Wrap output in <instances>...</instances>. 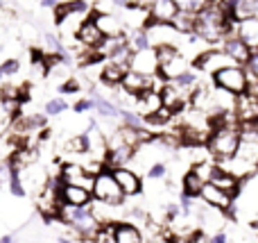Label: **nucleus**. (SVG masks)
<instances>
[{"instance_id": "1", "label": "nucleus", "mask_w": 258, "mask_h": 243, "mask_svg": "<svg viewBox=\"0 0 258 243\" xmlns=\"http://www.w3.org/2000/svg\"><path fill=\"white\" fill-rule=\"evenodd\" d=\"M238 143H240V125L238 121H229L211 130L209 139H206V150L218 162H227L236 155Z\"/></svg>"}, {"instance_id": "2", "label": "nucleus", "mask_w": 258, "mask_h": 243, "mask_svg": "<svg viewBox=\"0 0 258 243\" xmlns=\"http://www.w3.org/2000/svg\"><path fill=\"white\" fill-rule=\"evenodd\" d=\"M91 193H93V198L98 200V203L111 205V207H120L127 198V196L122 193V189L118 186V182H116V177H113L111 171H102L95 175Z\"/></svg>"}, {"instance_id": "3", "label": "nucleus", "mask_w": 258, "mask_h": 243, "mask_svg": "<svg viewBox=\"0 0 258 243\" xmlns=\"http://www.w3.org/2000/svg\"><path fill=\"white\" fill-rule=\"evenodd\" d=\"M213 82L215 86L229 91V93L238 95L245 93L249 89V75H247V68L240 64H229V66L220 68L218 73H213Z\"/></svg>"}, {"instance_id": "4", "label": "nucleus", "mask_w": 258, "mask_h": 243, "mask_svg": "<svg viewBox=\"0 0 258 243\" xmlns=\"http://www.w3.org/2000/svg\"><path fill=\"white\" fill-rule=\"evenodd\" d=\"M233 116H236L238 125L258 123V95H254L249 89L245 93H238L236 103H233Z\"/></svg>"}, {"instance_id": "5", "label": "nucleus", "mask_w": 258, "mask_h": 243, "mask_svg": "<svg viewBox=\"0 0 258 243\" xmlns=\"http://www.w3.org/2000/svg\"><path fill=\"white\" fill-rule=\"evenodd\" d=\"M129 71L143 73V75H159V57H156L154 45H147L129 55Z\"/></svg>"}, {"instance_id": "6", "label": "nucleus", "mask_w": 258, "mask_h": 243, "mask_svg": "<svg viewBox=\"0 0 258 243\" xmlns=\"http://www.w3.org/2000/svg\"><path fill=\"white\" fill-rule=\"evenodd\" d=\"M159 95H161L163 107H168L172 114L183 112V109H186V105H188V100H190V93H188V91H183V89H179L172 80L163 82V86L159 89Z\"/></svg>"}, {"instance_id": "7", "label": "nucleus", "mask_w": 258, "mask_h": 243, "mask_svg": "<svg viewBox=\"0 0 258 243\" xmlns=\"http://www.w3.org/2000/svg\"><path fill=\"white\" fill-rule=\"evenodd\" d=\"M229 64H233V62L222 48H209L197 55V59H195V68H200V71H204V73H211V75L218 73L220 68L229 66Z\"/></svg>"}, {"instance_id": "8", "label": "nucleus", "mask_w": 258, "mask_h": 243, "mask_svg": "<svg viewBox=\"0 0 258 243\" xmlns=\"http://www.w3.org/2000/svg\"><path fill=\"white\" fill-rule=\"evenodd\" d=\"M156 80H159V75H143V73H136V71H127L120 86L125 89L127 95L136 98V95L145 93V91L156 89Z\"/></svg>"}, {"instance_id": "9", "label": "nucleus", "mask_w": 258, "mask_h": 243, "mask_svg": "<svg viewBox=\"0 0 258 243\" xmlns=\"http://www.w3.org/2000/svg\"><path fill=\"white\" fill-rule=\"evenodd\" d=\"M200 198L204 200V205L220 209V212H229V209L233 207V196H229L227 191L215 186L213 182H204V186H202V191H200Z\"/></svg>"}, {"instance_id": "10", "label": "nucleus", "mask_w": 258, "mask_h": 243, "mask_svg": "<svg viewBox=\"0 0 258 243\" xmlns=\"http://www.w3.org/2000/svg\"><path fill=\"white\" fill-rule=\"evenodd\" d=\"M91 198H93V193L84 186L66 184V182H61V186H59V200L66 207H89Z\"/></svg>"}, {"instance_id": "11", "label": "nucleus", "mask_w": 258, "mask_h": 243, "mask_svg": "<svg viewBox=\"0 0 258 243\" xmlns=\"http://www.w3.org/2000/svg\"><path fill=\"white\" fill-rule=\"evenodd\" d=\"M220 45H222V50L229 55V57H231V62H233V64H240V66H245V64L249 62L251 53H254L249 45L242 43V41L238 39L236 32H231V34L224 36V39L220 41Z\"/></svg>"}, {"instance_id": "12", "label": "nucleus", "mask_w": 258, "mask_h": 243, "mask_svg": "<svg viewBox=\"0 0 258 243\" xmlns=\"http://www.w3.org/2000/svg\"><path fill=\"white\" fill-rule=\"evenodd\" d=\"M61 177L66 184H77V186H84V189H93V182H95V175L86 173L84 166L80 164H63L61 166Z\"/></svg>"}, {"instance_id": "13", "label": "nucleus", "mask_w": 258, "mask_h": 243, "mask_svg": "<svg viewBox=\"0 0 258 243\" xmlns=\"http://www.w3.org/2000/svg\"><path fill=\"white\" fill-rule=\"evenodd\" d=\"M77 41H80L82 48H100L104 41V34L98 30V25L93 23V18H84V21L80 23V27H77L75 32Z\"/></svg>"}, {"instance_id": "14", "label": "nucleus", "mask_w": 258, "mask_h": 243, "mask_svg": "<svg viewBox=\"0 0 258 243\" xmlns=\"http://www.w3.org/2000/svg\"><path fill=\"white\" fill-rule=\"evenodd\" d=\"M179 7L174 0H154L152 7L147 9V21L145 23H172L177 16Z\"/></svg>"}, {"instance_id": "15", "label": "nucleus", "mask_w": 258, "mask_h": 243, "mask_svg": "<svg viewBox=\"0 0 258 243\" xmlns=\"http://www.w3.org/2000/svg\"><path fill=\"white\" fill-rule=\"evenodd\" d=\"M233 32L242 43H247L251 50H258V16H247L236 21Z\"/></svg>"}, {"instance_id": "16", "label": "nucleus", "mask_w": 258, "mask_h": 243, "mask_svg": "<svg viewBox=\"0 0 258 243\" xmlns=\"http://www.w3.org/2000/svg\"><path fill=\"white\" fill-rule=\"evenodd\" d=\"M111 173H113V177H116V182H118V186L122 189V193L125 196H136V193H141V175L138 173H134L132 168H127V166H118V168H111Z\"/></svg>"}, {"instance_id": "17", "label": "nucleus", "mask_w": 258, "mask_h": 243, "mask_svg": "<svg viewBox=\"0 0 258 243\" xmlns=\"http://www.w3.org/2000/svg\"><path fill=\"white\" fill-rule=\"evenodd\" d=\"M93 23L98 25V30L102 32L104 36H120L125 34V25L122 21L111 12H95L93 14Z\"/></svg>"}, {"instance_id": "18", "label": "nucleus", "mask_w": 258, "mask_h": 243, "mask_svg": "<svg viewBox=\"0 0 258 243\" xmlns=\"http://www.w3.org/2000/svg\"><path fill=\"white\" fill-rule=\"evenodd\" d=\"M206 182H213L215 186H220L222 191H227L229 196H236L240 191V180L236 175H231L229 171H224L222 166H211L209 173V180Z\"/></svg>"}, {"instance_id": "19", "label": "nucleus", "mask_w": 258, "mask_h": 243, "mask_svg": "<svg viewBox=\"0 0 258 243\" xmlns=\"http://www.w3.org/2000/svg\"><path fill=\"white\" fill-rule=\"evenodd\" d=\"M111 236H113V243H145L143 232L136 225H129V223L111 225Z\"/></svg>"}, {"instance_id": "20", "label": "nucleus", "mask_w": 258, "mask_h": 243, "mask_svg": "<svg viewBox=\"0 0 258 243\" xmlns=\"http://www.w3.org/2000/svg\"><path fill=\"white\" fill-rule=\"evenodd\" d=\"M161 107H163V103H161V95L156 89H150V91H145V93L136 95V112L141 114V116L159 112Z\"/></svg>"}, {"instance_id": "21", "label": "nucleus", "mask_w": 258, "mask_h": 243, "mask_svg": "<svg viewBox=\"0 0 258 243\" xmlns=\"http://www.w3.org/2000/svg\"><path fill=\"white\" fill-rule=\"evenodd\" d=\"M127 71H129L127 64H118V62H111V59H109V62L102 66V71H100V80H102L107 86H118Z\"/></svg>"}, {"instance_id": "22", "label": "nucleus", "mask_w": 258, "mask_h": 243, "mask_svg": "<svg viewBox=\"0 0 258 243\" xmlns=\"http://www.w3.org/2000/svg\"><path fill=\"white\" fill-rule=\"evenodd\" d=\"M229 14L233 21L258 16V0H229Z\"/></svg>"}, {"instance_id": "23", "label": "nucleus", "mask_w": 258, "mask_h": 243, "mask_svg": "<svg viewBox=\"0 0 258 243\" xmlns=\"http://www.w3.org/2000/svg\"><path fill=\"white\" fill-rule=\"evenodd\" d=\"M86 12H89V5L84 0H68V3H59L54 7V18H57V23H61L71 14H86Z\"/></svg>"}, {"instance_id": "24", "label": "nucleus", "mask_w": 258, "mask_h": 243, "mask_svg": "<svg viewBox=\"0 0 258 243\" xmlns=\"http://www.w3.org/2000/svg\"><path fill=\"white\" fill-rule=\"evenodd\" d=\"M204 182L206 180L197 171H188L186 175H183V193L190 196V198H200V191H202V186H204Z\"/></svg>"}, {"instance_id": "25", "label": "nucleus", "mask_w": 258, "mask_h": 243, "mask_svg": "<svg viewBox=\"0 0 258 243\" xmlns=\"http://www.w3.org/2000/svg\"><path fill=\"white\" fill-rule=\"evenodd\" d=\"M170 25H172L177 32H181V34H192V27H195V14L177 12V16L172 18Z\"/></svg>"}, {"instance_id": "26", "label": "nucleus", "mask_w": 258, "mask_h": 243, "mask_svg": "<svg viewBox=\"0 0 258 243\" xmlns=\"http://www.w3.org/2000/svg\"><path fill=\"white\" fill-rule=\"evenodd\" d=\"M127 45H129V50H132V53L147 48V45H150V39H147L145 27H134V30L129 32V36H127Z\"/></svg>"}, {"instance_id": "27", "label": "nucleus", "mask_w": 258, "mask_h": 243, "mask_svg": "<svg viewBox=\"0 0 258 243\" xmlns=\"http://www.w3.org/2000/svg\"><path fill=\"white\" fill-rule=\"evenodd\" d=\"M93 109L100 114V116H104V118H118V116H120V109H118L111 100L102 98V95L93 98Z\"/></svg>"}, {"instance_id": "28", "label": "nucleus", "mask_w": 258, "mask_h": 243, "mask_svg": "<svg viewBox=\"0 0 258 243\" xmlns=\"http://www.w3.org/2000/svg\"><path fill=\"white\" fill-rule=\"evenodd\" d=\"M179 7V12H188V14H200L202 9H206L211 5V0H174Z\"/></svg>"}, {"instance_id": "29", "label": "nucleus", "mask_w": 258, "mask_h": 243, "mask_svg": "<svg viewBox=\"0 0 258 243\" xmlns=\"http://www.w3.org/2000/svg\"><path fill=\"white\" fill-rule=\"evenodd\" d=\"M66 153H73V155H84V153H89V141H86V136H84V134L73 136V139L66 143Z\"/></svg>"}, {"instance_id": "30", "label": "nucleus", "mask_w": 258, "mask_h": 243, "mask_svg": "<svg viewBox=\"0 0 258 243\" xmlns=\"http://www.w3.org/2000/svg\"><path fill=\"white\" fill-rule=\"evenodd\" d=\"M120 118L122 123H125L127 127H134V130H141V127H145V123H143V116L138 112H129V109H122L120 112Z\"/></svg>"}, {"instance_id": "31", "label": "nucleus", "mask_w": 258, "mask_h": 243, "mask_svg": "<svg viewBox=\"0 0 258 243\" xmlns=\"http://www.w3.org/2000/svg\"><path fill=\"white\" fill-rule=\"evenodd\" d=\"M66 109H68V105H66V100H61V98H54L45 105V114H48V116H59V114H63Z\"/></svg>"}, {"instance_id": "32", "label": "nucleus", "mask_w": 258, "mask_h": 243, "mask_svg": "<svg viewBox=\"0 0 258 243\" xmlns=\"http://www.w3.org/2000/svg\"><path fill=\"white\" fill-rule=\"evenodd\" d=\"M247 68V75H249V84H254V82H258V50H254L249 57V62L245 64Z\"/></svg>"}, {"instance_id": "33", "label": "nucleus", "mask_w": 258, "mask_h": 243, "mask_svg": "<svg viewBox=\"0 0 258 243\" xmlns=\"http://www.w3.org/2000/svg\"><path fill=\"white\" fill-rule=\"evenodd\" d=\"M165 173H168V166H165L163 162H156L147 168V177H150V180H161Z\"/></svg>"}, {"instance_id": "34", "label": "nucleus", "mask_w": 258, "mask_h": 243, "mask_svg": "<svg viewBox=\"0 0 258 243\" xmlns=\"http://www.w3.org/2000/svg\"><path fill=\"white\" fill-rule=\"evenodd\" d=\"M0 68H3V75L5 77H12L18 73V68H21V64H18V59H5L3 64H0Z\"/></svg>"}, {"instance_id": "35", "label": "nucleus", "mask_w": 258, "mask_h": 243, "mask_svg": "<svg viewBox=\"0 0 258 243\" xmlns=\"http://www.w3.org/2000/svg\"><path fill=\"white\" fill-rule=\"evenodd\" d=\"M77 91H80V82H77L75 77H68L61 84V93H77Z\"/></svg>"}, {"instance_id": "36", "label": "nucleus", "mask_w": 258, "mask_h": 243, "mask_svg": "<svg viewBox=\"0 0 258 243\" xmlns=\"http://www.w3.org/2000/svg\"><path fill=\"white\" fill-rule=\"evenodd\" d=\"M75 109L77 114H84V112H91V109H93V100H89V98H82V100H77L75 103Z\"/></svg>"}, {"instance_id": "37", "label": "nucleus", "mask_w": 258, "mask_h": 243, "mask_svg": "<svg viewBox=\"0 0 258 243\" xmlns=\"http://www.w3.org/2000/svg\"><path fill=\"white\" fill-rule=\"evenodd\" d=\"M125 7H136V9H150L154 0H122Z\"/></svg>"}, {"instance_id": "38", "label": "nucleus", "mask_w": 258, "mask_h": 243, "mask_svg": "<svg viewBox=\"0 0 258 243\" xmlns=\"http://www.w3.org/2000/svg\"><path fill=\"white\" fill-rule=\"evenodd\" d=\"M188 243H211V239L204 234V232H197V234L188 236Z\"/></svg>"}, {"instance_id": "39", "label": "nucleus", "mask_w": 258, "mask_h": 243, "mask_svg": "<svg viewBox=\"0 0 258 243\" xmlns=\"http://www.w3.org/2000/svg\"><path fill=\"white\" fill-rule=\"evenodd\" d=\"M211 243H229V236L224 234V232H215V234L211 236Z\"/></svg>"}, {"instance_id": "40", "label": "nucleus", "mask_w": 258, "mask_h": 243, "mask_svg": "<svg viewBox=\"0 0 258 243\" xmlns=\"http://www.w3.org/2000/svg\"><path fill=\"white\" fill-rule=\"evenodd\" d=\"M147 243H172V239H170V236H165V234H156V236H152Z\"/></svg>"}, {"instance_id": "41", "label": "nucleus", "mask_w": 258, "mask_h": 243, "mask_svg": "<svg viewBox=\"0 0 258 243\" xmlns=\"http://www.w3.org/2000/svg\"><path fill=\"white\" fill-rule=\"evenodd\" d=\"M41 5H43V7H57V5H59V0H41Z\"/></svg>"}, {"instance_id": "42", "label": "nucleus", "mask_w": 258, "mask_h": 243, "mask_svg": "<svg viewBox=\"0 0 258 243\" xmlns=\"http://www.w3.org/2000/svg\"><path fill=\"white\" fill-rule=\"evenodd\" d=\"M0 243H12V236H3V239H0Z\"/></svg>"}, {"instance_id": "43", "label": "nucleus", "mask_w": 258, "mask_h": 243, "mask_svg": "<svg viewBox=\"0 0 258 243\" xmlns=\"http://www.w3.org/2000/svg\"><path fill=\"white\" fill-rule=\"evenodd\" d=\"M172 243H188V239H172Z\"/></svg>"}, {"instance_id": "44", "label": "nucleus", "mask_w": 258, "mask_h": 243, "mask_svg": "<svg viewBox=\"0 0 258 243\" xmlns=\"http://www.w3.org/2000/svg\"><path fill=\"white\" fill-rule=\"evenodd\" d=\"M57 243H71V241H68V239H61V241H57Z\"/></svg>"}, {"instance_id": "45", "label": "nucleus", "mask_w": 258, "mask_h": 243, "mask_svg": "<svg viewBox=\"0 0 258 243\" xmlns=\"http://www.w3.org/2000/svg\"><path fill=\"white\" fill-rule=\"evenodd\" d=\"M3 77H5V75H3V68H0V82H3Z\"/></svg>"}, {"instance_id": "46", "label": "nucleus", "mask_w": 258, "mask_h": 243, "mask_svg": "<svg viewBox=\"0 0 258 243\" xmlns=\"http://www.w3.org/2000/svg\"><path fill=\"white\" fill-rule=\"evenodd\" d=\"M256 127H258V123H256Z\"/></svg>"}]
</instances>
